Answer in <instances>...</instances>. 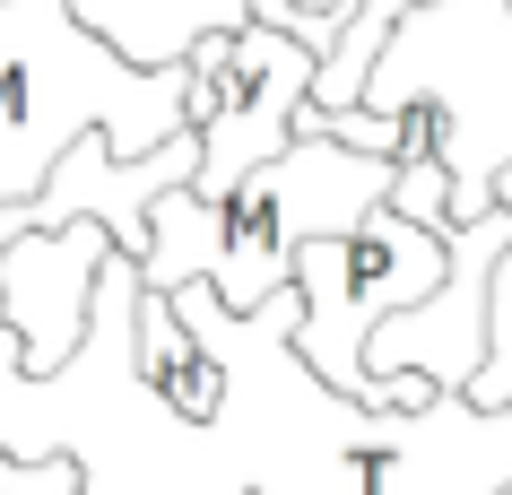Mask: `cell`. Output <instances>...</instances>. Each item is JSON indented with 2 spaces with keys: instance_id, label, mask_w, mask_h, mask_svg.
<instances>
[{
  "instance_id": "obj_1",
  "label": "cell",
  "mask_w": 512,
  "mask_h": 495,
  "mask_svg": "<svg viewBox=\"0 0 512 495\" xmlns=\"http://www.w3.org/2000/svg\"><path fill=\"white\" fill-rule=\"evenodd\" d=\"M400 165L356 157V148H330V139H287L278 157H261L252 174H235L226 192L209 200V287L226 313H252L261 296L287 287L296 252L313 235H348L382 192H391Z\"/></svg>"
},
{
  "instance_id": "obj_2",
  "label": "cell",
  "mask_w": 512,
  "mask_h": 495,
  "mask_svg": "<svg viewBox=\"0 0 512 495\" xmlns=\"http://www.w3.org/2000/svg\"><path fill=\"white\" fill-rule=\"evenodd\" d=\"M443 278V235L426 218H408L400 200H374L348 235H313L296 252V365L322 391L374 409V374H365V330L382 313L417 304Z\"/></svg>"
},
{
  "instance_id": "obj_3",
  "label": "cell",
  "mask_w": 512,
  "mask_h": 495,
  "mask_svg": "<svg viewBox=\"0 0 512 495\" xmlns=\"http://www.w3.org/2000/svg\"><path fill=\"white\" fill-rule=\"evenodd\" d=\"M434 235H443V278L417 304H400V313H382L365 330L374 409H382V374H400V365L460 400V383H469V365L486 348V278H495V252L512 244V218L504 209H478V218H443Z\"/></svg>"
},
{
  "instance_id": "obj_4",
  "label": "cell",
  "mask_w": 512,
  "mask_h": 495,
  "mask_svg": "<svg viewBox=\"0 0 512 495\" xmlns=\"http://www.w3.org/2000/svg\"><path fill=\"white\" fill-rule=\"evenodd\" d=\"M304 87H313V53H304L296 35L261 27V18L226 27V44H217V70H209V122L191 131V139H200L191 192L217 200L235 174H252L261 157H278V148L296 139Z\"/></svg>"
},
{
  "instance_id": "obj_5",
  "label": "cell",
  "mask_w": 512,
  "mask_h": 495,
  "mask_svg": "<svg viewBox=\"0 0 512 495\" xmlns=\"http://www.w3.org/2000/svg\"><path fill=\"white\" fill-rule=\"evenodd\" d=\"M113 235L96 218L44 226V235H9L0 244V330H9V374L18 383H53L79 357L87 330V287Z\"/></svg>"
},
{
  "instance_id": "obj_6",
  "label": "cell",
  "mask_w": 512,
  "mask_h": 495,
  "mask_svg": "<svg viewBox=\"0 0 512 495\" xmlns=\"http://www.w3.org/2000/svg\"><path fill=\"white\" fill-rule=\"evenodd\" d=\"M131 383L148 391L174 426H217V417H226V365H217V348L157 296V287L131 296Z\"/></svg>"
},
{
  "instance_id": "obj_7",
  "label": "cell",
  "mask_w": 512,
  "mask_h": 495,
  "mask_svg": "<svg viewBox=\"0 0 512 495\" xmlns=\"http://www.w3.org/2000/svg\"><path fill=\"white\" fill-rule=\"evenodd\" d=\"M296 9L339 18V44L313 61V87H304V105H313V113H339V105H356V96H365V70H374L382 35L400 27L417 0H296Z\"/></svg>"
},
{
  "instance_id": "obj_8",
  "label": "cell",
  "mask_w": 512,
  "mask_h": 495,
  "mask_svg": "<svg viewBox=\"0 0 512 495\" xmlns=\"http://www.w3.org/2000/svg\"><path fill=\"white\" fill-rule=\"evenodd\" d=\"M469 409H512V244L495 252V278H486V348L460 383Z\"/></svg>"
},
{
  "instance_id": "obj_9",
  "label": "cell",
  "mask_w": 512,
  "mask_h": 495,
  "mask_svg": "<svg viewBox=\"0 0 512 495\" xmlns=\"http://www.w3.org/2000/svg\"><path fill=\"white\" fill-rule=\"evenodd\" d=\"M79 461L70 452H0V495H79Z\"/></svg>"
},
{
  "instance_id": "obj_10",
  "label": "cell",
  "mask_w": 512,
  "mask_h": 495,
  "mask_svg": "<svg viewBox=\"0 0 512 495\" xmlns=\"http://www.w3.org/2000/svg\"><path fill=\"white\" fill-rule=\"evenodd\" d=\"M243 18H261V27L296 35V44H304L313 61H322L330 44H339V18H313V9H296V0H243Z\"/></svg>"
},
{
  "instance_id": "obj_11",
  "label": "cell",
  "mask_w": 512,
  "mask_h": 495,
  "mask_svg": "<svg viewBox=\"0 0 512 495\" xmlns=\"http://www.w3.org/2000/svg\"><path fill=\"white\" fill-rule=\"evenodd\" d=\"M504 9H512V0H504Z\"/></svg>"
},
{
  "instance_id": "obj_12",
  "label": "cell",
  "mask_w": 512,
  "mask_h": 495,
  "mask_svg": "<svg viewBox=\"0 0 512 495\" xmlns=\"http://www.w3.org/2000/svg\"><path fill=\"white\" fill-rule=\"evenodd\" d=\"M504 218H512V209H504Z\"/></svg>"
}]
</instances>
